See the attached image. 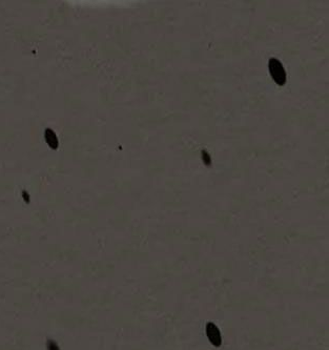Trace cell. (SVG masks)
Masks as SVG:
<instances>
[{
    "label": "cell",
    "mask_w": 329,
    "mask_h": 350,
    "mask_svg": "<svg viewBox=\"0 0 329 350\" xmlns=\"http://www.w3.org/2000/svg\"><path fill=\"white\" fill-rule=\"evenodd\" d=\"M205 331H206L207 337H209V340L211 341V343L214 346H216V347L221 346L222 336H221L220 330H219V328L214 323H207L206 327H205Z\"/></svg>",
    "instance_id": "cell-2"
},
{
    "label": "cell",
    "mask_w": 329,
    "mask_h": 350,
    "mask_svg": "<svg viewBox=\"0 0 329 350\" xmlns=\"http://www.w3.org/2000/svg\"><path fill=\"white\" fill-rule=\"evenodd\" d=\"M270 73L275 80L276 83H278L279 86H284L286 82V72L282 65V63L279 61L278 59L273 58L270 60Z\"/></svg>",
    "instance_id": "cell-1"
},
{
    "label": "cell",
    "mask_w": 329,
    "mask_h": 350,
    "mask_svg": "<svg viewBox=\"0 0 329 350\" xmlns=\"http://www.w3.org/2000/svg\"><path fill=\"white\" fill-rule=\"evenodd\" d=\"M47 350H60V348L56 342L48 341L47 342Z\"/></svg>",
    "instance_id": "cell-3"
}]
</instances>
